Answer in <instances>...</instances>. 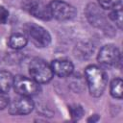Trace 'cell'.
I'll list each match as a JSON object with an SVG mask.
<instances>
[{"instance_id":"cell-1","label":"cell","mask_w":123,"mask_h":123,"mask_svg":"<svg viewBox=\"0 0 123 123\" xmlns=\"http://www.w3.org/2000/svg\"><path fill=\"white\" fill-rule=\"evenodd\" d=\"M85 80L91 96L99 97L106 89L108 76L106 71L98 65L90 64L85 69Z\"/></svg>"},{"instance_id":"cell-2","label":"cell","mask_w":123,"mask_h":123,"mask_svg":"<svg viewBox=\"0 0 123 123\" xmlns=\"http://www.w3.org/2000/svg\"><path fill=\"white\" fill-rule=\"evenodd\" d=\"M29 74L31 78L38 84L48 83L54 76L51 65L39 58H36L31 61L29 64Z\"/></svg>"},{"instance_id":"cell-3","label":"cell","mask_w":123,"mask_h":123,"mask_svg":"<svg viewBox=\"0 0 123 123\" xmlns=\"http://www.w3.org/2000/svg\"><path fill=\"white\" fill-rule=\"evenodd\" d=\"M24 29L27 36L37 47H47L50 44L51 36L49 32L42 26L35 23H27Z\"/></svg>"},{"instance_id":"cell-4","label":"cell","mask_w":123,"mask_h":123,"mask_svg":"<svg viewBox=\"0 0 123 123\" xmlns=\"http://www.w3.org/2000/svg\"><path fill=\"white\" fill-rule=\"evenodd\" d=\"M52 17L60 21H68L73 19L76 14V9L69 3L62 0H53L49 4Z\"/></svg>"},{"instance_id":"cell-5","label":"cell","mask_w":123,"mask_h":123,"mask_svg":"<svg viewBox=\"0 0 123 123\" xmlns=\"http://www.w3.org/2000/svg\"><path fill=\"white\" fill-rule=\"evenodd\" d=\"M12 86L17 94L29 97L37 94L40 90V86L37 82L23 75H17L13 77Z\"/></svg>"},{"instance_id":"cell-6","label":"cell","mask_w":123,"mask_h":123,"mask_svg":"<svg viewBox=\"0 0 123 123\" xmlns=\"http://www.w3.org/2000/svg\"><path fill=\"white\" fill-rule=\"evenodd\" d=\"M98 62L103 66H114L121 62L119 49L113 44L104 45L97 55Z\"/></svg>"},{"instance_id":"cell-7","label":"cell","mask_w":123,"mask_h":123,"mask_svg":"<svg viewBox=\"0 0 123 123\" xmlns=\"http://www.w3.org/2000/svg\"><path fill=\"white\" fill-rule=\"evenodd\" d=\"M23 9L34 17L40 20H50L52 18L49 5L39 0H26L23 3Z\"/></svg>"},{"instance_id":"cell-8","label":"cell","mask_w":123,"mask_h":123,"mask_svg":"<svg viewBox=\"0 0 123 123\" xmlns=\"http://www.w3.org/2000/svg\"><path fill=\"white\" fill-rule=\"evenodd\" d=\"M9 112L12 115H25L34 109V102L29 96H22L13 99L8 105Z\"/></svg>"},{"instance_id":"cell-9","label":"cell","mask_w":123,"mask_h":123,"mask_svg":"<svg viewBox=\"0 0 123 123\" xmlns=\"http://www.w3.org/2000/svg\"><path fill=\"white\" fill-rule=\"evenodd\" d=\"M50 65L53 73L59 77H70L74 70L72 62L66 59H56Z\"/></svg>"},{"instance_id":"cell-10","label":"cell","mask_w":123,"mask_h":123,"mask_svg":"<svg viewBox=\"0 0 123 123\" xmlns=\"http://www.w3.org/2000/svg\"><path fill=\"white\" fill-rule=\"evenodd\" d=\"M86 15L88 21L90 22V24L93 26L103 27L106 25V19H105L104 13L100 10V8L93 3H90L86 6Z\"/></svg>"},{"instance_id":"cell-11","label":"cell","mask_w":123,"mask_h":123,"mask_svg":"<svg viewBox=\"0 0 123 123\" xmlns=\"http://www.w3.org/2000/svg\"><path fill=\"white\" fill-rule=\"evenodd\" d=\"M27 43H28L27 37L20 33L12 34L9 37V41H8L9 46L14 50H19V49L24 48L27 45Z\"/></svg>"},{"instance_id":"cell-12","label":"cell","mask_w":123,"mask_h":123,"mask_svg":"<svg viewBox=\"0 0 123 123\" xmlns=\"http://www.w3.org/2000/svg\"><path fill=\"white\" fill-rule=\"evenodd\" d=\"M13 84V76L9 71H0V92L7 93Z\"/></svg>"},{"instance_id":"cell-13","label":"cell","mask_w":123,"mask_h":123,"mask_svg":"<svg viewBox=\"0 0 123 123\" xmlns=\"http://www.w3.org/2000/svg\"><path fill=\"white\" fill-rule=\"evenodd\" d=\"M110 92L113 98L121 99L122 98V80L120 78L113 79L111 83Z\"/></svg>"},{"instance_id":"cell-14","label":"cell","mask_w":123,"mask_h":123,"mask_svg":"<svg viewBox=\"0 0 123 123\" xmlns=\"http://www.w3.org/2000/svg\"><path fill=\"white\" fill-rule=\"evenodd\" d=\"M122 7L120 8H116V9H112L111 10V12L109 14V17L111 21H113L115 23V25L118 28H122Z\"/></svg>"},{"instance_id":"cell-15","label":"cell","mask_w":123,"mask_h":123,"mask_svg":"<svg viewBox=\"0 0 123 123\" xmlns=\"http://www.w3.org/2000/svg\"><path fill=\"white\" fill-rule=\"evenodd\" d=\"M99 6L106 10H112L122 7V0H98Z\"/></svg>"},{"instance_id":"cell-16","label":"cell","mask_w":123,"mask_h":123,"mask_svg":"<svg viewBox=\"0 0 123 123\" xmlns=\"http://www.w3.org/2000/svg\"><path fill=\"white\" fill-rule=\"evenodd\" d=\"M69 112H70L71 117L74 120H78V119H80L84 115L85 111H84V109H83L82 106L77 105V104H74V105L69 106Z\"/></svg>"},{"instance_id":"cell-17","label":"cell","mask_w":123,"mask_h":123,"mask_svg":"<svg viewBox=\"0 0 123 123\" xmlns=\"http://www.w3.org/2000/svg\"><path fill=\"white\" fill-rule=\"evenodd\" d=\"M8 18H9V11L4 6H0V24L6 23Z\"/></svg>"},{"instance_id":"cell-18","label":"cell","mask_w":123,"mask_h":123,"mask_svg":"<svg viewBox=\"0 0 123 123\" xmlns=\"http://www.w3.org/2000/svg\"><path fill=\"white\" fill-rule=\"evenodd\" d=\"M9 103H10L9 96L6 93H1L0 92V111L7 108Z\"/></svg>"},{"instance_id":"cell-19","label":"cell","mask_w":123,"mask_h":123,"mask_svg":"<svg viewBox=\"0 0 123 123\" xmlns=\"http://www.w3.org/2000/svg\"><path fill=\"white\" fill-rule=\"evenodd\" d=\"M98 120H99V116L97 114H93V115H91L87 118V122H92V123H94Z\"/></svg>"}]
</instances>
